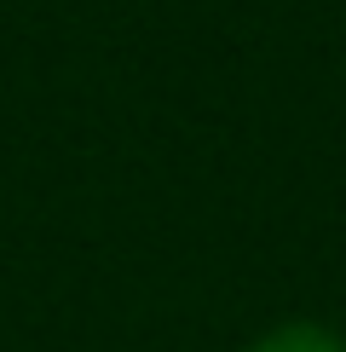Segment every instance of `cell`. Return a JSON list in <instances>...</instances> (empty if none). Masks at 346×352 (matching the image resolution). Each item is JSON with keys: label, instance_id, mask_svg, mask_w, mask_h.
Instances as JSON below:
<instances>
[{"label": "cell", "instance_id": "obj_1", "mask_svg": "<svg viewBox=\"0 0 346 352\" xmlns=\"http://www.w3.org/2000/svg\"><path fill=\"white\" fill-rule=\"evenodd\" d=\"M249 352H346V341L323 324H277V329L260 335Z\"/></svg>", "mask_w": 346, "mask_h": 352}]
</instances>
